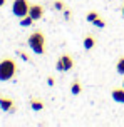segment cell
Returning <instances> with one entry per match:
<instances>
[{"label": "cell", "mask_w": 124, "mask_h": 127, "mask_svg": "<svg viewBox=\"0 0 124 127\" xmlns=\"http://www.w3.org/2000/svg\"><path fill=\"white\" fill-rule=\"evenodd\" d=\"M27 44L30 47V50L37 55H44L45 54V35L42 30H34L30 35H29V40Z\"/></svg>", "instance_id": "6da1fadb"}, {"label": "cell", "mask_w": 124, "mask_h": 127, "mask_svg": "<svg viewBox=\"0 0 124 127\" xmlns=\"http://www.w3.org/2000/svg\"><path fill=\"white\" fill-rule=\"evenodd\" d=\"M15 74H17V64H15V60L10 57L2 59L0 60V80L7 82V80L13 79Z\"/></svg>", "instance_id": "7a4b0ae2"}, {"label": "cell", "mask_w": 124, "mask_h": 127, "mask_svg": "<svg viewBox=\"0 0 124 127\" xmlns=\"http://www.w3.org/2000/svg\"><path fill=\"white\" fill-rule=\"evenodd\" d=\"M29 8H30V3H29V0H13L12 3V12L15 17H25L29 15Z\"/></svg>", "instance_id": "3957f363"}, {"label": "cell", "mask_w": 124, "mask_h": 127, "mask_svg": "<svg viewBox=\"0 0 124 127\" xmlns=\"http://www.w3.org/2000/svg\"><path fill=\"white\" fill-rule=\"evenodd\" d=\"M55 69L59 72H69V70L74 69V59L69 55V54H62L57 62H55Z\"/></svg>", "instance_id": "277c9868"}, {"label": "cell", "mask_w": 124, "mask_h": 127, "mask_svg": "<svg viewBox=\"0 0 124 127\" xmlns=\"http://www.w3.org/2000/svg\"><path fill=\"white\" fill-rule=\"evenodd\" d=\"M44 13H45V8L40 5V3H32L30 8H29V15H30L34 20H40L44 17Z\"/></svg>", "instance_id": "5b68a950"}, {"label": "cell", "mask_w": 124, "mask_h": 127, "mask_svg": "<svg viewBox=\"0 0 124 127\" xmlns=\"http://www.w3.org/2000/svg\"><path fill=\"white\" fill-rule=\"evenodd\" d=\"M0 109L3 110V112H15L17 110V107H15V104H13V100L10 99V97H0Z\"/></svg>", "instance_id": "8992f818"}, {"label": "cell", "mask_w": 124, "mask_h": 127, "mask_svg": "<svg viewBox=\"0 0 124 127\" xmlns=\"http://www.w3.org/2000/svg\"><path fill=\"white\" fill-rule=\"evenodd\" d=\"M111 97L114 102L118 104H124V87H114L111 90Z\"/></svg>", "instance_id": "52a82bcc"}, {"label": "cell", "mask_w": 124, "mask_h": 127, "mask_svg": "<svg viewBox=\"0 0 124 127\" xmlns=\"http://www.w3.org/2000/svg\"><path fill=\"white\" fill-rule=\"evenodd\" d=\"M96 44H97V38L94 37L92 33H87L84 37V40H82V47H84L85 50H92L96 47Z\"/></svg>", "instance_id": "ba28073f"}, {"label": "cell", "mask_w": 124, "mask_h": 127, "mask_svg": "<svg viewBox=\"0 0 124 127\" xmlns=\"http://www.w3.org/2000/svg\"><path fill=\"white\" fill-rule=\"evenodd\" d=\"M30 107H32V110H35V112H39V110H44V107H45V104H44V100H40V99H30Z\"/></svg>", "instance_id": "9c48e42d"}, {"label": "cell", "mask_w": 124, "mask_h": 127, "mask_svg": "<svg viewBox=\"0 0 124 127\" xmlns=\"http://www.w3.org/2000/svg\"><path fill=\"white\" fill-rule=\"evenodd\" d=\"M71 92H72V95H79L81 92H82V85H81V82H79V80H74V82H72Z\"/></svg>", "instance_id": "30bf717a"}, {"label": "cell", "mask_w": 124, "mask_h": 127, "mask_svg": "<svg viewBox=\"0 0 124 127\" xmlns=\"http://www.w3.org/2000/svg\"><path fill=\"white\" fill-rule=\"evenodd\" d=\"M34 22H35V20H34L30 15H25V17H22V19H20V27H30Z\"/></svg>", "instance_id": "8fae6325"}, {"label": "cell", "mask_w": 124, "mask_h": 127, "mask_svg": "<svg viewBox=\"0 0 124 127\" xmlns=\"http://www.w3.org/2000/svg\"><path fill=\"white\" fill-rule=\"evenodd\" d=\"M116 70H118L119 75H124V55L118 59V62H116Z\"/></svg>", "instance_id": "7c38bea8"}, {"label": "cell", "mask_w": 124, "mask_h": 127, "mask_svg": "<svg viewBox=\"0 0 124 127\" xmlns=\"http://www.w3.org/2000/svg\"><path fill=\"white\" fill-rule=\"evenodd\" d=\"M97 17H99V12H96V10H91V12L87 13V17H85V20L92 24V22H94V20L97 19Z\"/></svg>", "instance_id": "4fadbf2b"}, {"label": "cell", "mask_w": 124, "mask_h": 127, "mask_svg": "<svg viewBox=\"0 0 124 127\" xmlns=\"http://www.w3.org/2000/svg\"><path fill=\"white\" fill-rule=\"evenodd\" d=\"M92 24H94L96 27H99V29H104V27H106V22H104V19H102L101 15H99V17H97L96 20H94Z\"/></svg>", "instance_id": "5bb4252c"}, {"label": "cell", "mask_w": 124, "mask_h": 127, "mask_svg": "<svg viewBox=\"0 0 124 127\" xmlns=\"http://www.w3.org/2000/svg\"><path fill=\"white\" fill-rule=\"evenodd\" d=\"M17 55H19L22 60H25V62H32V60H30V57H29V55H27L24 50H17Z\"/></svg>", "instance_id": "9a60e30c"}, {"label": "cell", "mask_w": 124, "mask_h": 127, "mask_svg": "<svg viewBox=\"0 0 124 127\" xmlns=\"http://www.w3.org/2000/svg\"><path fill=\"white\" fill-rule=\"evenodd\" d=\"M62 12H64V19L65 20H71L72 19V10H71V8H64Z\"/></svg>", "instance_id": "2e32d148"}, {"label": "cell", "mask_w": 124, "mask_h": 127, "mask_svg": "<svg viewBox=\"0 0 124 127\" xmlns=\"http://www.w3.org/2000/svg\"><path fill=\"white\" fill-rule=\"evenodd\" d=\"M54 8H57V10H64V2H60V0H57L55 3H54Z\"/></svg>", "instance_id": "e0dca14e"}, {"label": "cell", "mask_w": 124, "mask_h": 127, "mask_svg": "<svg viewBox=\"0 0 124 127\" xmlns=\"http://www.w3.org/2000/svg\"><path fill=\"white\" fill-rule=\"evenodd\" d=\"M47 84H49V87H54V85H55V79H54L52 75H49L47 77Z\"/></svg>", "instance_id": "ac0fdd59"}, {"label": "cell", "mask_w": 124, "mask_h": 127, "mask_svg": "<svg viewBox=\"0 0 124 127\" xmlns=\"http://www.w3.org/2000/svg\"><path fill=\"white\" fill-rule=\"evenodd\" d=\"M7 3V0H0V7H3Z\"/></svg>", "instance_id": "d6986e66"}, {"label": "cell", "mask_w": 124, "mask_h": 127, "mask_svg": "<svg viewBox=\"0 0 124 127\" xmlns=\"http://www.w3.org/2000/svg\"><path fill=\"white\" fill-rule=\"evenodd\" d=\"M123 15H124V7H123Z\"/></svg>", "instance_id": "ffe728a7"}, {"label": "cell", "mask_w": 124, "mask_h": 127, "mask_svg": "<svg viewBox=\"0 0 124 127\" xmlns=\"http://www.w3.org/2000/svg\"><path fill=\"white\" fill-rule=\"evenodd\" d=\"M123 87H124V82H123Z\"/></svg>", "instance_id": "44dd1931"}]
</instances>
